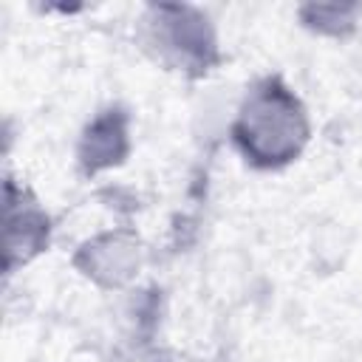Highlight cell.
Returning <instances> with one entry per match:
<instances>
[{"instance_id": "cell-4", "label": "cell", "mask_w": 362, "mask_h": 362, "mask_svg": "<svg viewBox=\"0 0 362 362\" xmlns=\"http://www.w3.org/2000/svg\"><path fill=\"white\" fill-rule=\"evenodd\" d=\"M76 269L99 286H122L127 283L141 266V243L130 232H105L88 240L79 255L74 257Z\"/></svg>"}, {"instance_id": "cell-5", "label": "cell", "mask_w": 362, "mask_h": 362, "mask_svg": "<svg viewBox=\"0 0 362 362\" xmlns=\"http://www.w3.org/2000/svg\"><path fill=\"white\" fill-rule=\"evenodd\" d=\"M127 122L130 119L122 107H107L85 127L76 147V161L85 175H96L124 161V156L130 153Z\"/></svg>"}, {"instance_id": "cell-6", "label": "cell", "mask_w": 362, "mask_h": 362, "mask_svg": "<svg viewBox=\"0 0 362 362\" xmlns=\"http://www.w3.org/2000/svg\"><path fill=\"white\" fill-rule=\"evenodd\" d=\"M362 8L356 3L351 6H303L300 8V17H303V25L317 31V34H325V37H345L348 31H354L356 25V14Z\"/></svg>"}, {"instance_id": "cell-1", "label": "cell", "mask_w": 362, "mask_h": 362, "mask_svg": "<svg viewBox=\"0 0 362 362\" xmlns=\"http://www.w3.org/2000/svg\"><path fill=\"white\" fill-rule=\"evenodd\" d=\"M311 139V122L300 96L280 79H257L232 122V141L257 170H280L300 158Z\"/></svg>"}, {"instance_id": "cell-3", "label": "cell", "mask_w": 362, "mask_h": 362, "mask_svg": "<svg viewBox=\"0 0 362 362\" xmlns=\"http://www.w3.org/2000/svg\"><path fill=\"white\" fill-rule=\"evenodd\" d=\"M51 221L40 204L20 189L11 178L6 181V272L25 266L48 246Z\"/></svg>"}, {"instance_id": "cell-2", "label": "cell", "mask_w": 362, "mask_h": 362, "mask_svg": "<svg viewBox=\"0 0 362 362\" xmlns=\"http://www.w3.org/2000/svg\"><path fill=\"white\" fill-rule=\"evenodd\" d=\"M144 45L173 71L204 76L221 62L218 37L209 17L192 6L158 3L147 6L141 17Z\"/></svg>"}]
</instances>
